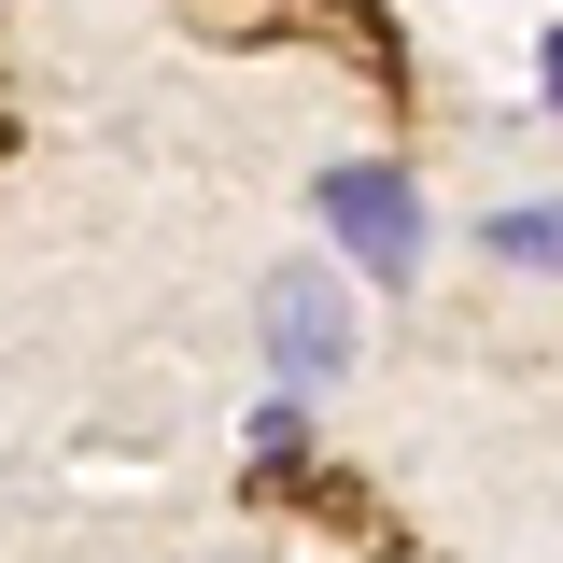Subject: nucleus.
<instances>
[{"mask_svg":"<svg viewBox=\"0 0 563 563\" xmlns=\"http://www.w3.org/2000/svg\"><path fill=\"white\" fill-rule=\"evenodd\" d=\"M240 465H254V479H296V465H310V409H296V395H268V409L240 422Z\"/></svg>","mask_w":563,"mask_h":563,"instance_id":"20e7f679","label":"nucleus"},{"mask_svg":"<svg viewBox=\"0 0 563 563\" xmlns=\"http://www.w3.org/2000/svg\"><path fill=\"white\" fill-rule=\"evenodd\" d=\"M310 211H324V240H339L366 282H409L422 240H437V225H422V184L395 169V155H339V169L310 184Z\"/></svg>","mask_w":563,"mask_h":563,"instance_id":"f257e3e1","label":"nucleus"},{"mask_svg":"<svg viewBox=\"0 0 563 563\" xmlns=\"http://www.w3.org/2000/svg\"><path fill=\"white\" fill-rule=\"evenodd\" d=\"M536 85H550V113H563V29H550V43H536Z\"/></svg>","mask_w":563,"mask_h":563,"instance_id":"39448f33","label":"nucleus"},{"mask_svg":"<svg viewBox=\"0 0 563 563\" xmlns=\"http://www.w3.org/2000/svg\"><path fill=\"white\" fill-rule=\"evenodd\" d=\"M479 254L521 282H563V198H521V211H479Z\"/></svg>","mask_w":563,"mask_h":563,"instance_id":"7ed1b4c3","label":"nucleus"},{"mask_svg":"<svg viewBox=\"0 0 563 563\" xmlns=\"http://www.w3.org/2000/svg\"><path fill=\"white\" fill-rule=\"evenodd\" d=\"M352 366V296H339V268H282L268 282V395H324Z\"/></svg>","mask_w":563,"mask_h":563,"instance_id":"f03ea898","label":"nucleus"}]
</instances>
